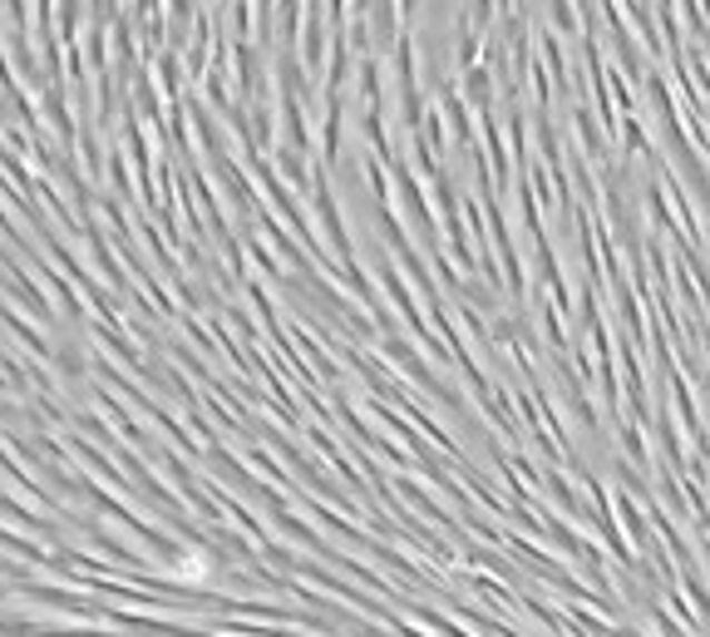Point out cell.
I'll list each match as a JSON object with an SVG mask.
<instances>
[{
    "label": "cell",
    "instance_id": "obj_1",
    "mask_svg": "<svg viewBox=\"0 0 710 637\" xmlns=\"http://www.w3.org/2000/svg\"><path fill=\"white\" fill-rule=\"evenodd\" d=\"M553 20H558V26H563V30H572V26H578V20H572V0H553Z\"/></svg>",
    "mask_w": 710,
    "mask_h": 637
}]
</instances>
